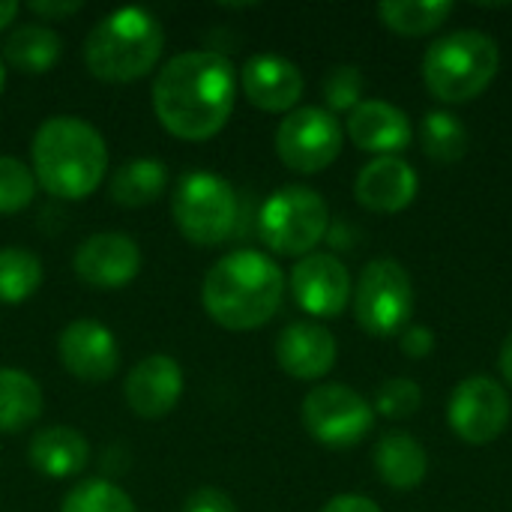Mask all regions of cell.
Instances as JSON below:
<instances>
[{"mask_svg": "<svg viewBox=\"0 0 512 512\" xmlns=\"http://www.w3.org/2000/svg\"><path fill=\"white\" fill-rule=\"evenodd\" d=\"M354 195L372 213H402L417 198V171L402 156H378L357 174Z\"/></svg>", "mask_w": 512, "mask_h": 512, "instance_id": "obj_18", "label": "cell"}, {"mask_svg": "<svg viewBox=\"0 0 512 512\" xmlns=\"http://www.w3.org/2000/svg\"><path fill=\"white\" fill-rule=\"evenodd\" d=\"M453 12L450 0H387L378 6V18L399 36H426L438 30Z\"/></svg>", "mask_w": 512, "mask_h": 512, "instance_id": "obj_25", "label": "cell"}, {"mask_svg": "<svg viewBox=\"0 0 512 512\" xmlns=\"http://www.w3.org/2000/svg\"><path fill=\"white\" fill-rule=\"evenodd\" d=\"M60 512H138L132 498L108 483V480H81L75 483L66 498H63V507Z\"/></svg>", "mask_w": 512, "mask_h": 512, "instance_id": "obj_28", "label": "cell"}, {"mask_svg": "<svg viewBox=\"0 0 512 512\" xmlns=\"http://www.w3.org/2000/svg\"><path fill=\"white\" fill-rule=\"evenodd\" d=\"M33 195H36L33 171L15 156H0V216L21 213L33 201Z\"/></svg>", "mask_w": 512, "mask_h": 512, "instance_id": "obj_29", "label": "cell"}, {"mask_svg": "<svg viewBox=\"0 0 512 512\" xmlns=\"http://www.w3.org/2000/svg\"><path fill=\"white\" fill-rule=\"evenodd\" d=\"M183 512H237V507H234V501L222 489L204 486V489H198V492H192L186 498Z\"/></svg>", "mask_w": 512, "mask_h": 512, "instance_id": "obj_32", "label": "cell"}, {"mask_svg": "<svg viewBox=\"0 0 512 512\" xmlns=\"http://www.w3.org/2000/svg\"><path fill=\"white\" fill-rule=\"evenodd\" d=\"M420 138H423L426 156L441 162V165L459 162L465 156V150H468V129L450 111H429L426 120H423Z\"/></svg>", "mask_w": 512, "mask_h": 512, "instance_id": "obj_27", "label": "cell"}, {"mask_svg": "<svg viewBox=\"0 0 512 512\" xmlns=\"http://www.w3.org/2000/svg\"><path fill=\"white\" fill-rule=\"evenodd\" d=\"M60 54H63V42H60L57 30L42 21L21 24L3 39L6 63L24 75H42V72L54 69Z\"/></svg>", "mask_w": 512, "mask_h": 512, "instance_id": "obj_22", "label": "cell"}, {"mask_svg": "<svg viewBox=\"0 0 512 512\" xmlns=\"http://www.w3.org/2000/svg\"><path fill=\"white\" fill-rule=\"evenodd\" d=\"M399 345H402V354L411 357V360H426L432 351H435V333L429 327H408L402 336H399Z\"/></svg>", "mask_w": 512, "mask_h": 512, "instance_id": "obj_33", "label": "cell"}, {"mask_svg": "<svg viewBox=\"0 0 512 512\" xmlns=\"http://www.w3.org/2000/svg\"><path fill=\"white\" fill-rule=\"evenodd\" d=\"M330 225L327 201L309 186H282L276 189L258 216V231L267 249L276 255L306 258L324 240Z\"/></svg>", "mask_w": 512, "mask_h": 512, "instance_id": "obj_7", "label": "cell"}, {"mask_svg": "<svg viewBox=\"0 0 512 512\" xmlns=\"http://www.w3.org/2000/svg\"><path fill=\"white\" fill-rule=\"evenodd\" d=\"M45 279L39 255L21 246L0 249V306H18L30 300Z\"/></svg>", "mask_w": 512, "mask_h": 512, "instance_id": "obj_26", "label": "cell"}, {"mask_svg": "<svg viewBox=\"0 0 512 512\" xmlns=\"http://www.w3.org/2000/svg\"><path fill=\"white\" fill-rule=\"evenodd\" d=\"M57 354L63 369L84 384H105L120 369V345L114 333L93 318L66 324L57 339Z\"/></svg>", "mask_w": 512, "mask_h": 512, "instance_id": "obj_13", "label": "cell"}, {"mask_svg": "<svg viewBox=\"0 0 512 512\" xmlns=\"http://www.w3.org/2000/svg\"><path fill=\"white\" fill-rule=\"evenodd\" d=\"M501 372H504L507 384H510V387H512V333H510V336H507L504 348H501Z\"/></svg>", "mask_w": 512, "mask_h": 512, "instance_id": "obj_37", "label": "cell"}, {"mask_svg": "<svg viewBox=\"0 0 512 512\" xmlns=\"http://www.w3.org/2000/svg\"><path fill=\"white\" fill-rule=\"evenodd\" d=\"M81 6H84L81 0H48V3H45V0H33V3H27V9H30L33 15H42V18H48V21L75 15Z\"/></svg>", "mask_w": 512, "mask_h": 512, "instance_id": "obj_34", "label": "cell"}, {"mask_svg": "<svg viewBox=\"0 0 512 512\" xmlns=\"http://www.w3.org/2000/svg\"><path fill=\"white\" fill-rule=\"evenodd\" d=\"M375 471L390 489L408 492L417 489L426 480L429 459L420 441H414L405 432H387L375 444Z\"/></svg>", "mask_w": 512, "mask_h": 512, "instance_id": "obj_21", "label": "cell"}, {"mask_svg": "<svg viewBox=\"0 0 512 512\" xmlns=\"http://www.w3.org/2000/svg\"><path fill=\"white\" fill-rule=\"evenodd\" d=\"M123 396L135 417L162 420L177 408L183 396V369L168 354H150L126 375Z\"/></svg>", "mask_w": 512, "mask_h": 512, "instance_id": "obj_15", "label": "cell"}, {"mask_svg": "<svg viewBox=\"0 0 512 512\" xmlns=\"http://www.w3.org/2000/svg\"><path fill=\"white\" fill-rule=\"evenodd\" d=\"M501 66L498 42L480 30H456L429 45L423 57V81L441 102H471L495 81Z\"/></svg>", "mask_w": 512, "mask_h": 512, "instance_id": "obj_5", "label": "cell"}, {"mask_svg": "<svg viewBox=\"0 0 512 512\" xmlns=\"http://www.w3.org/2000/svg\"><path fill=\"white\" fill-rule=\"evenodd\" d=\"M336 339L327 327L312 321L288 324L276 339V363L297 381H318L336 366Z\"/></svg>", "mask_w": 512, "mask_h": 512, "instance_id": "obj_17", "label": "cell"}, {"mask_svg": "<svg viewBox=\"0 0 512 512\" xmlns=\"http://www.w3.org/2000/svg\"><path fill=\"white\" fill-rule=\"evenodd\" d=\"M3 87H6V66H3V60H0V93H3Z\"/></svg>", "mask_w": 512, "mask_h": 512, "instance_id": "obj_38", "label": "cell"}, {"mask_svg": "<svg viewBox=\"0 0 512 512\" xmlns=\"http://www.w3.org/2000/svg\"><path fill=\"white\" fill-rule=\"evenodd\" d=\"M324 102H327V111L336 114V111H354L363 99V72L357 66H336L327 72L324 84Z\"/></svg>", "mask_w": 512, "mask_h": 512, "instance_id": "obj_31", "label": "cell"}, {"mask_svg": "<svg viewBox=\"0 0 512 512\" xmlns=\"http://www.w3.org/2000/svg\"><path fill=\"white\" fill-rule=\"evenodd\" d=\"M285 300V273L282 267L258 252L237 249L219 258L201 285L204 312L225 330L246 333L264 327Z\"/></svg>", "mask_w": 512, "mask_h": 512, "instance_id": "obj_2", "label": "cell"}, {"mask_svg": "<svg viewBox=\"0 0 512 512\" xmlns=\"http://www.w3.org/2000/svg\"><path fill=\"white\" fill-rule=\"evenodd\" d=\"M165 48L162 21L144 6L108 12L84 39V63L90 75L108 84L138 81L156 69Z\"/></svg>", "mask_w": 512, "mask_h": 512, "instance_id": "obj_4", "label": "cell"}, {"mask_svg": "<svg viewBox=\"0 0 512 512\" xmlns=\"http://www.w3.org/2000/svg\"><path fill=\"white\" fill-rule=\"evenodd\" d=\"M510 414L512 405L507 390L486 375L465 378L453 390L450 408H447L450 429L465 444H474V447L498 441L510 426Z\"/></svg>", "mask_w": 512, "mask_h": 512, "instance_id": "obj_11", "label": "cell"}, {"mask_svg": "<svg viewBox=\"0 0 512 512\" xmlns=\"http://www.w3.org/2000/svg\"><path fill=\"white\" fill-rule=\"evenodd\" d=\"M75 276L96 291H117L138 279L141 273V246L120 231L90 234L72 258Z\"/></svg>", "mask_w": 512, "mask_h": 512, "instance_id": "obj_12", "label": "cell"}, {"mask_svg": "<svg viewBox=\"0 0 512 512\" xmlns=\"http://www.w3.org/2000/svg\"><path fill=\"white\" fill-rule=\"evenodd\" d=\"M240 87L243 96L270 114L288 111L300 102L303 96V72L297 69V63H291L288 57L279 54H252L243 69H240Z\"/></svg>", "mask_w": 512, "mask_h": 512, "instance_id": "obj_16", "label": "cell"}, {"mask_svg": "<svg viewBox=\"0 0 512 512\" xmlns=\"http://www.w3.org/2000/svg\"><path fill=\"white\" fill-rule=\"evenodd\" d=\"M18 12H21V6H18V3H12V0H0V30H6V27L18 18Z\"/></svg>", "mask_w": 512, "mask_h": 512, "instance_id": "obj_36", "label": "cell"}, {"mask_svg": "<svg viewBox=\"0 0 512 512\" xmlns=\"http://www.w3.org/2000/svg\"><path fill=\"white\" fill-rule=\"evenodd\" d=\"M240 75L219 51L174 54L153 81V111L180 141H207L225 129L237 105Z\"/></svg>", "mask_w": 512, "mask_h": 512, "instance_id": "obj_1", "label": "cell"}, {"mask_svg": "<svg viewBox=\"0 0 512 512\" xmlns=\"http://www.w3.org/2000/svg\"><path fill=\"white\" fill-rule=\"evenodd\" d=\"M30 465L48 480H69L78 477L90 462L87 438L72 426H48L30 438L27 447Z\"/></svg>", "mask_w": 512, "mask_h": 512, "instance_id": "obj_20", "label": "cell"}, {"mask_svg": "<svg viewBox=\"0 0 512 512\" xmlns=\"http://www.w3.org/2000/svg\"><path fill=\"white\" fill-rule=\"evenodd\" d=\"M342 123L318 105L294 108L276 129V153L297 174H318L342 153Z\"/></svg>", "mask_w": 512, "mask_h": 512, "instance_id": "obj_10", "label": "cell"}, {"mask_svg": "<svg viewBox=\"0 0 512 512\" xmlns=\"http://www.w3.org/2000/svg\"><path fill=\"white\" fill-rule=\"evenodd\" d=\"M420 405H423V390L411 378H390L381 384L375 396V408L390 420H408L420 411Z\"/></svg>", "mask_w": 512, "mask_h": 512, "instance_id": "obj_30", "label": "cell"}, {"mask_svg": "<svg viewBox=\"0 0 512 512\" xmlns=\"http://www.w3.org/2000/svg\"><path fill=\"white\" fill-rule=\"evenodd\" d=\"M321 512H381V507L363 495H336L324 504Z\"/></svg>", "mask_w": 512, "mask_h": 512, "instance_id": "obj_35", "label": "cell"}, {"mask_svg": "<svg viewBox=\"0 0 512 512\" xmlns=\"http://www.w3.org/2000/svg\"><path fill=\"white\" fill-rule=\"evenodd\" d=\"M348 138L369 153L396 156L414 141V126L408 114L384 99L360 102L348 117Z\"/></svg>", "mask_w": 512, "mask_h": 512, "instance_id": "obj_19", "label": "cell"}, {"mask_svg": "<svg viewBox=\"0 0 512 512\" xmlns=\"http://www.w3.org/2000/svg\"><path fill=\"white\" fill-rule=\"evenodd\" d=\"M168 186V168L159 159L141 156L126 162L114 177H111V201L120 207H144L162 198Z\"/></svg>", "mask_w": 512, "mask_h": 512, "instance_id": "obj_24", "label": "cell"}, {"mask_svg": "<svg viewBox=\"0 0 512 512\" xmlns=\"http://www.w3.org/2000/svg\"><path fill=\"white\" fill-rule=\"evenodd\" d=\"M45 396L33 375L21 369H0V432L15 435L33 426L42 414Z\"/></svg>", "mask_w": 512, "mask_h": 512, "instance_id": "obj_23", "label": "cell"}, {"mask_svg": "<svg viewBox=\"0 0 512 512\" xmlns=\"http://www.w3.org/2000/svg\"><path fill=\"white\" fill-rule=\"evenodd\" d=\"M171 213L189 243L219 246L234 234L240 204L234 186L225 177L210 171H189L174 189Z\"/></svg>", "mask_w": 512, "mask_h": 512, "instance_id": "obj_6", "label": "cell"}, {"mask_svg": "<svg viewBox=\"0 0 512 512\" xmlns=\"http://www.w3.org/2000/svg\"><path fill=\"white\" fill-rule=\"evenodd\" d=\"M291 294L312 318H339L351 300V273L330 252H312L291 270Z\"/></svg>", "mask_w": 512, "mask_h": 512, "instance_id": "obj_14", "label": "cell"}, {"mask_svg": "<svg viewBox=\"0 0 512 512\" xmlns=\"http://www.w3.org/2000/svg\"><path fill=\"white\" fill-rule=\"evenodd\" d=\"M36 183L63 201H81L96 192L108 168V147L96 126L81 117H48L30 144Z\"/></svg>", "mask_w": 512, "mask_h": 512, "instance_id": "obj_3", "label": "cell"}, {"mask_svg": "<svg viewBox=\"0 0 512 512\" xmlns=\"http://www.w3.org/2000/svg\"><path fill=\"white\" fill-rule=\"evenodd\" d=\"M306 432L333 450L360 444L375 426V408L345 384H318L303 399Z\"/></svg>", "mask_w": 512, "mask_h": 512, "instance_id": "obj_9", "label": "cell"}, {"mask_svg": "<svg viewBox=\"0 0 512 512\" xmlns=\"http://www.w3.org/2000/svg\"><path fill=\"white\" fill-rule=\"evenodd\" d=\"M414 312V282L396 258H378L366 264L354 288V315L357 324L378 339L396 336L405 330Z\"/></svg>", "mask_w": 512, "mask_h": 512, "instance_id": "obj_8", "label": "cell"}]
</instances>
